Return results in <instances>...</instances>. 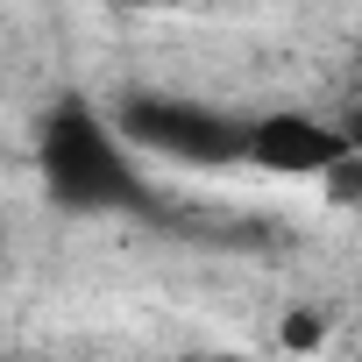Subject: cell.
Returning <instances> with one entry per match:
<instances>
[{"label": "cell", "instance_id": "6da1fadb", "mask_svg": "<svg viewBox=\"0 0 362 362\" xmlns=\"http://www.w3.org/2000/svg\"><path fill=\"white\" fill-rule=\"evenodd\" d=\"M36 185L71 221H156L163 192L149 156L114 128V107L64 93L36 114Z\"/></svg>", "mask_w": 362, "mask_h": 362}, {"label": "cell", "instance_id": "7a4b0ae2", "mask_svg": "<svg viewBox=\"0 0 362 362\" xmlns=\"http://www.w3.org/2000/svg\"><path fill=\"white\" fill-rule=\"evenodd\" d=\"M114 128L156 156V163H185V170H249V114L192 100V93H121Z\"/></svg>", "mask_w": 362, "mask_h": 362}, {"label": "cell", "instance_id": "3957f363", "mask_svg": "<svg viewBox=\"0 0 362 362\" xmlns=\"http://www.w3.org/2000/svg\"><path fill=\"white\" fill-rule=\"evenodd\" d=\"M362 149V135L341 114H305V107H263L249 114V170L263 177H327Z\"/></svg>", "mask_w": 362, "mask_h": 362}, {"label": "cell", "instance_id": "277c9868", "mask_svg": "<svg viewBox=\"0 0 362 362\" xmlns=\"http://www.w3.org/2000/svg\"><path fill=\"white\" fill-rule=\"evenodd\" d=\"M320 192H327L334 206H348V214H362V149H355V156H348V163H341V170L327 177Z\"/></svg>", "mask_w": 362, "mask_h": 362}, {"label": "cell", "instance_id": "5b68a950", "mask_svg": "<svg viewBox=\"0 0 362 362\" xmlns=\"http://www.w3.org/2000/svg\"><path fill=\"white\" fill-rule=\"evenodd\" d=\"M0 362H15V355H8V348H0Z\"/></svg>", "mask_w": 362, "mask_h": 362}]
</instances>
